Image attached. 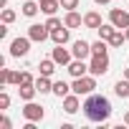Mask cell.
I'll use <instances>...</instances> for the list:
<instances>
[{"instance_id": "cell-1", "label": "cell", "mask_w": 129, "mask_h": 129, "mask_svg": "<svg viewBox=\"0 0 129 129\" xmlns=\"http://www.w3.org/2000/svg\"><path fill=\"white\" fill-rule=\"evenodd\" d=\"M81 109H84L86 119L96 121V124H106L109 116H111V101L106 96H101V94H89L86 101L81 104Z\"/></svg>"}, {"instance_id": "cell-2", "label": "cell", "mask_w": 129, "mask_h": 129, "mask_svg": "<svg viewBox=\"0 0 129 129\" xmlns=\"http://www.w3.org/2000/svg\"><path fill=\"white\" fill-rule=\"evenodd\" d=\"M94 89H96V76H94V74L79 76V79H74V84H71V91L79 94V96H89V94H94Z\"/></svg>"}, {"instance_id": "cell-3", "label": "cell", "mask_w": 129, "mask_h": 129, "mask_svg": "<svg viewBox=\"0 0 129 129\" xmlns=\"http://www.w3.org/2000/svg\"><path fill=\"white\" fill-rule=\"evenodd\" d=\"M109 71V53H94L89 58V74H94L96 79L104 76Z\"/></svg>"}, {"instance_id": "cell-4", "label": "cell", "mask_w": 129, "mask_h": 129, "mask_svg": "<svg viewBox=\"0 0 129 129\" xmlns=\"http://www.w3.org/2000/svg\"><path fill=\"white\" fill-rule=\"evenodd\" d=\"M30 38L28 36H18V38H13L10 41V56L13 58H23V56H28V51H30Z\"/></svg>"}, {"instance_id": "cell-5", "label": "cell", "mask_w": 129, "mask_h": 129, "mask_svg": "<svg viewBox=\"0 0 129 129\" xmlns=\"http://www.w3.org/2000/svg\"><path fill=\"white\" fill-rule=\"evenodd\" d=\"M23 116H25V121H43L46 111H43L41 104H36V101H25V106H23Z\"/></svg>"}, {"instance_id": "cell-6", "label": "cell", "mask_w": 129, "mask_h": 129, "mask_svg": "<svg viewBox=\"0 0 129 129\" xmlns=\"http://www.w3.org/2000/svg\"><path fill=\"white\" fill-rule=\"evenodd\" d=\"M28 38H30L33 43H43V41L51 38V30L46 28V23H43V25H41V23H33V25H28Z\"/></svg>"}, {"instance_id": "cell-7", "label": "cell", "mask_w": 129, "mask_h": 129, "mask_svg": "<svg viewBox=\"0 0 129 129\" xmlns=\"http://www.w3.org/2000/svg\"><path fill=\"white\" fill-rule=\"evenodd\" d=\"M109 23H114L119 30H126L129 28V13L121 10V8H111L109 10Z\"/></svg>"}, {"instance_id": "cell-8", "label": "cell", "mask_w": 129, "mask_h": 129, "mask_svg": "<svg viewBox=\"0 0 129 129\" xmlns=\"http://www.w3.org/2000/svg\"><path fill=\"white\" fill-rule=\"evenodd\" d=\"M66 71H69V76L71 79H79V76H86L89 74V63L84 61V58H74L69 66H66Z\"/></svg>"}, {"instance_id": "cell-9", "label": "cell", "mask_w": 129, "mask_h": 129, "mask_svg": "<svg viewBox=\"0 0 129 129\" xmlns=\"http://www.w3.org/2000/svg\"><path fill=\"white\" fill-rule=\"evenodd\" d=\"M51 58L58 63V66H69V63L74 61V53H71L69 48H63V46H56V48L51 51Z\"/></svg>"}, {"instance_id": "cell-10", "label": "cell", "mask_w": 129, "mask_h": 129, "mask_svg": "<svg viewBox=\"0 0 129 129\" xmlns=\"http://www.w3.org/2000/svg\"><path fill=\"white\" fill-rule=\"evenodd\" d=\"M71 53H74V58H91V43L89 41H74L71 43Z\"/></svg>"}, {"instance_id": "cell-11", "label": "cell", "mask_w": 129, "mask_h": 129, "mask_svg": "<svg viewBox=\"0 0 129 129\" xmlns=\"http://www.w3.org/2000/svg\"><path fill=\"white\" fill-rule=\"evenodd\" d=\"M51 41H53L56 46H66V43L71 41V28H69V25H61V28L51 30Z\"/></svg>"}, {"instance_id": "cell-12", "label": "cell", "mask_w": 129, "mask_h": 129, "mask_svg": "<svg viewBox=\"0 0 129 129\" xmlns=\"http://www.w3.org/2000/svg\"><path fill=\"white\" fill-rule=\"evenodd\" d=\"M61 101H63L61 106H63V111H66V114H76V111L81 109V101H79V94H74V91H71L69 96H63Z\"/></svg>"}, {"instance_id": "cell-13", "label": "cell", "mask_w": 129, "mask_h": 129, "mask_svg": "<svg viewBox=\"0 0 129 129\" xmlns=\"http://www.w3.org/2000/svg\"><path fill=\"white\" fill-rule=\"evenodd\" d=\"M63 25H69L71 30L74 28H81L84 25V15H79L76 10H66V15H63Z\"/></svg>"}, {"instance_id": "cell-14", "label": "cell", "mask_w": 129, "mask_h": 129, "mask_svg": "<svg viewBox=\"0 0 129 129\" xmlns=\"http://www.w3.org/2000/svg\"><path fill=\"white\" fill-rule=\"evenodd\" d=\"M101 23H104V20H101V13H96V10H89V13L84 15V28H91V30H96Z\"/></svg>"}, {"instance_id": "cell-15", "label": "cell", "mask_w": 129, "mask_h": 129, "mask_svg": "<svg viewBox=\"0 0 129 129\" xmlns=\"http://www.w3.org/2000/svg\"><path fill=\"white\" fill-rule=\"evenodd\" d=\"M36 94H38L36 84H20V86H18V96H20L23 101H33V99H36Z\"/></svg>"}, {"instance_id": "cell-16", "label": "cell", "mask_w": 129, "mask_h": 129, "mask_svg": "<svg viewBox=\"0 0 129 129\" xmlns=\"http://www.w3.org/2000/svg\"><path fill=\"white\" fill-rule=\"evenodd\" d=\"M38 10H41V3H38V0H25V3L20 5V13H23L25 18H36Z\"/></svg>"}, {"instance_id": "cell-17", "label": "cell", "mask_w": 129, "mask_h": 129, "mask_svg": "<svg viewBox=\"0 0 129 129\" xmlns=\"http://www.w3.org/2000/svg\"><path fill=\"white\" fill-rule=\"evenodd\" d=\"M36 89H38V94H53V81H51V76H38L36 79Z\"/></svg>"}, {"instance_id": "cell-18", "label": "cell", "mask_w": 129, "mask_h": 129, "mask_svg": "<svg viewBox=\"0 0 129 129\" xmlns=\"http://www.w3.org/2000/svg\"><path fill=\"white\" fill-rule=\"evenodd\" d=\"M56 66H58V63H56L53 58H43V61L38 63V69H41L43 76H53V74H56Z\"/></svg>"}, {"instance_id": "cell-19", "label": "cell", "mask_w": 129, "mask_h": 129, "mask_svg": "<svg viewBox=\"0 0 129 129\" xmlns=\"http://www.w3.org/2000/svg\"><path fill=\"white\" fill-rule=\"evenodd\" d=\"M114 94L119 96V99H129V79H119L116 84H114Z\"/></svg>"}, {"instance_id": "cell-20", "label": "cell", "mask_w": 129, "mask_h": 129, "mask_svg": "<svg viewBox=\"0 0 129 129\" xmlns=\"http://www.w3.org/2000/svg\"><path fill=\"white\" fill-rule=\"evenodd\" d=\"M58 8H61L58 0H41V13H46V15H56Z\"/></svg>"}, {"instance_id": "cell-21", "label": "cell", "mask_w": 129, "mask_h": 129, "mask_svg": "<svg viewBox=\"0 0 129 129\" xmlns=\"http://www.w3.org/2000/svg\"><path fill=\"white\" fill-rule=\"evenodd\" d=\"M114 30H116V25H114V23H101V25L96 28L99 38H104V41H109V38L114 36Z\"/></svg>"}, {"instance_id": "cell-22", "label": "cell", "mask_w": 129, "mask_h": 129, "mask_svg": "<svg viewBox=\"0 0 129 129\" xmlns=\"http://www.w3.org/2000/svg\"><path fill=\"white\" fill-rule=\"evenodd\" d=\"M53 94H56L58 99H63V96L71 94V86H69L66 81H53Z\"/></svg>"}, {"instance_id": "cell-23", "label": "cell", "mask_w": 129, "mask_h": 129, "mask_svg": "<svg viewBox=\"0 0 129 129\" xmlns=\"http://www.w3.org/2000/svg\"><path fill=\"white\" fill-rule=\"evenodd\" d=\"M124 41H126V33H124V30H119V28H116V30H114V36H111V38H109V46H111V48H119V46H121V43H124Z\"/></svg>"}, {"instance_id": "cell-24", "label": "cell", "mask_w": 129, "mask_h": 129, "mask_svg": "<svg viewBox=\"0 0 129 129\" xmlns=\"http://www.w3.org/2000/svg\"><path fill=\"white\" fill-rule=\"evenodd\" d=\"M61 25H63V20H61V18L48 15V20H46V28H48V30H56V28H61Z\"/></svg>"}, {"instance_id": "cell-25", "label": "cell", "mask_w": 129, "mask_h": 129, "mask_svg": "<svg viewBox=\"0 0 129 129\" xmlns=\"http://www.w3.org/2000/svg\"><path fill=\"white\" fill-rule=\"evenodd\" d=\"M58 3H61L63 10H76V8L81 5V0H58Z\"/></svg>"}, {"instance_id": "cell-26", "label": "cell", "mask_w": 129, "mask_h": 129, "mask_svg": "<svg viewBox=\"0 0 129 129\" xmlns=\"http://www.w3.org/2000/svg\"><path fill=\"white\" fill-rule=\"evenodd\" d=\"M0 18H3V23H13L15 20V10H10V8H3V15H0Z\"/></svg>"}, {"instance_id": "cell-27", "label": "cell", "mask_w": 129, "mask_h": 129, "mask_svg": "<svg viewBox=\"0 0 129 129\" xmlns=\"http://www.w3.org/2000/svg\"><path fill=\"white\" fill-rule=\"evenodd\" d=\"M8 106H10V96H8V94L3 91V94H0V111H5Z\"/></svg>"}, {"instance_id": "cell-28", "label": "cell", "mask_w": 129, "mask_h": 129, "mask_svg": "<svg viewBox=\"0 0 129 129\" xmlns=\"http://www.w3.org/2000/svg\"><path fill=\"white\" fill-rule=\"evenodd\" d=\"M20 84H36V79L30 76V71H20Z\"/></svg>"}, {"instance_id": "cell-29", "label": "cell", "mask_w": 129, "mask_h": 129, "mask_svg": "<svg viewBox=\"0 0 129 129\" xmlns=\"http://www.w3.org/2000/svg\"><path fill=\"white\" fill-rule=\"evenodd\" d=\"M0 126H3V129H10V126H13V121H10V116H5V114L0 116Z\"/></svg>"}, {"instance_id": "cell-30", "label": "cell", "mask_w": 129, "mask_h": 129, "mask_svg": "<svg viewBox=\"0 0 129 129\" xmlns=\"http://www.w3.org/2000/svg\"><path fill=\"white\" fill-rule=\"evenodd\" d=\"M94 3H96V5H109L111 0H94Z\"/></svg>"}, {"instance_id": "cell-31", "label": "cell", "mask_w": 129, "mask_h": 129, "mask_svg": "<svg viewBox=\"0 0 129 129\" xmlns=\"http://www.w3.org/2000/svg\"><path fill=\"white\" fill-rule=\"evenodd\" d=\"M124 124H126V126H129V111H126V114H124Z\"/></svg>"}, {"instance_id": "cell-32", "label": "cell", "mask_w": 129, "mask_h": 129, "mask_svg": "<svg viewBox=\"0 0 129 129\" xmlns=\"http://www.w3.org/2000/svg\"><path fill=\"white\" fill-rule=\"evenodd\" d=\"M124 79H129V66H126V69H124Z\"/></svg>"}, {"instance_id": "cell-33", "label": "cell", "mask_w": 129, "mask_h": 129, "mask_svg": "<svg viewBox=\"0 0 129 129\" xmlns=\"http://www.w3.org/2000/svg\"><path fill=\"white\" fill-rule=\"evenodd\" d=\"M8 5V0H0V8H5Z\"/></svg>"}, {"instance_id": "cell-34", "label": "cell", "mask_w": 129, "mask_h": 129, "mask_svg": "<svg viewBox=\"0 0 129 129\" xmlns=\"http://www.w3.org/2000/svg\"><path fill=\"white\" fill-rule=\"evenodd\" d=\"M124 33H126V41H129V28H126V30H124Z\"/></svg>"}, {"instance_id": "cell-35", "label": "cell", "mask_w": 129, "mask_h": 129, "mask_svg": "<svg viewBox=\"0 0 129 129\" xmlns=\"http://www.w3.org/2000/svg\"><path fill=\"white\" fill-rule=\"evenodd\" d=\"M38 3H41V0H38Z\"/></svg>"}]
</instances>
